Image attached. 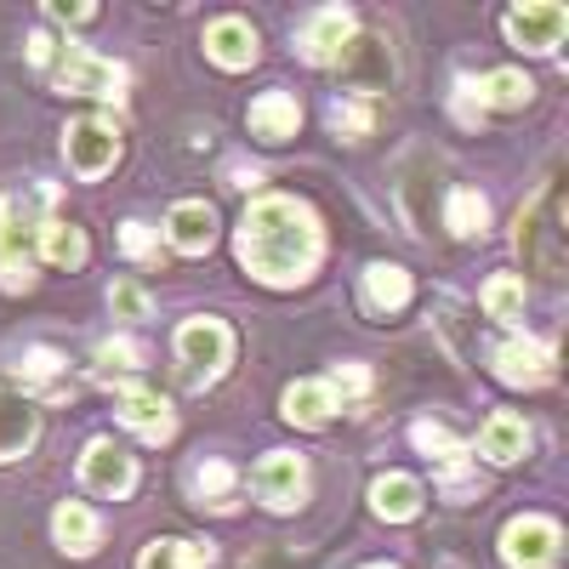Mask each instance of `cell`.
Segmentation results:
<instances>
[{
  "label": "cell",
  "mask_w": 569,
  "mask_h": 569,
  "mask_svg": "<svg viewBox=\"0 0 569 569\" xmlns=\"http://www.w3.org/2000/svg\"><path fill=\"white\" fill-rule=\"evenodd\" d=\"M52 536H58V547H63V552L86 558L91 547H98L103 525H98V512H91L86 501H63V507L52 512Z\"/></svg>",
  "instance_id": "obj_18"
},
{
  "label": "cell",
  "mask_w": 569,
  "mask_h": 569,
  "mask_svg": "<svg viewBox=\"0 0 569 569\" xmlns=\"http://www.w3.org/2000/svg\"><path fill=\"white\" fill-rule=\"evenodd\" d=\"M194 490H200L211 507H233V501H228V496H233V467H228V461H206L200 479H194Z\"/></svg>",
  "instance_id": "obj_31"
},
{
  "label": "cell",
  "mask_w": 569,
  "mask_h": 569,
  "mask_svg": "<svg viewBox=\"0 0 569 569\" xmlns=\"http://www.w3.org/2000/svg\"><path fill=\"white\" fill-rule=\"evenodd\" d=\"M330 393L365 399V393H370V370H365V365H337V376H330Z\"/></svg>",
  "instance_id": "obj_34"
},
{
  "label": "cell",
  "mask_w": 569,
  "mask_h": 569,
  "mask_svg": "<svg viewBox=\"0 0 569 569\" xmlns=\"http://www.w3.org/2000/svg\"><path fill=\"white\" fill-rule=\"evenodd\" d=\"M34 439H40V410H34V399L0 388V461L29 456Z\"/></svg>",
  "instance_id": "obj_13"
},
{
  "label": "cell",
  "mask_w": 569,
  "mask_h": 569,
  "mask_svg": "<svg viewBox=\"0 0 569 569\" xmlns=\"http://www.w3.org/2000/svg\"><path fill=\"white\" fill-rule=\"evenodd\" d=\"M479 450L490 456V461H518L530 450V427H525V416H512V410H496L490 421H485V433H479Z\"/></svg>",
  "instance_id": "obj_19"
},
{
  "label": "cell",
  "mask_w": 569,
  "mask_h": 569,
  "mask_svg": "<svg viewBox=\"0 0 569 569\" xmlns=\"http://www.w3.org/2000/svg\"><path fill=\"white\" fill-rule=\"evenodd\" d=\"M177 359L188 365V376H194V382H217V376L228 370V359H233L228 325H222V319H188V325L177 330Z\"/></svg>",
  "instance_id": "obj_5"
},
{
  "label": "cell",
  "mask_w": 569,
  "mask_h": 569,
  "mask_svg": "<svg viewBox=\"0 0 569 569\" xmlns=\"http://www.w3.org/2000/svg\"><path fill=\"white\" fill-rule=\"evenodd\" d=\"M52 18L58 23H86V18H98V7H86V0H52Z\"/></svg>",
  "instance_id": "obj_37"
},
{
  "label": "cell",
  "mask_w": 569,
  "mask_h": 569,
  "mask_svg": "<svg viewBox=\"0 0 569 569\" xmlns=\"http://www.w3.org/2000/svg\"><path fill=\"white\" fill-rule=\"evenodd\" d=\"M63 154H69V171L91 182V177H103L120 160V137H114L109 120H74L63 131Z\"/></svg>",
  "instance_id": "obj_9"
},
{
  "label": "cell",
  "mask_w": 569,
  "mask_h": 569,
  "mask_svg": "<svg viewBox=\"0 0 569 569\" xmlns=\"http://www.w3.org/2000/svg\"><path fill=\"white\" fill-rule=\"evenodd\" d=\"M109 302H114V313H120V319H142V313H149V297H142L131 279H120V284H114Z\"/></svg>",
  "instance_id": "obj_35"
},
{
  "label": "cell",
  "mask_w": 569,
  "mask_h": 569,
  "mask_svg": "<svg viewBox=\"0 0 569 569\" xmlns=\"http://www.w3.org/2000/svg\"><path fill=\"white\" fill-rule=\"evenodd\" d=\"M297 126H302V109H297L291 91H262V98L251 103V137H262V142L297 137Z\"/></svg>",
  "instance_id": "obj_17"
},
{
  "label": "cell",
  "mask_w": 569,
  "mask_h": 569,
  "mask_svg": "<svg viewBox=\"0 0 569 569\" xmlns=\"http://www.w3.org/2000/svg\"><path fill=\"white\" fill-rule=\"evenodd\" d=\"M558 547H563L558 525H552V518H536V512L512 518V525L501 530V558L512 569H552L558 563Z\"/></svg>",
  "instance_id": "obj_6"
},
{
  "label": "cell",
  "mask_w": 569,
  "mask_h": 569,
  "mask_svg": "<svg viewBox=\"0 0 569 569\" xmlns=\"http://www.w3.org/2000/svg\"><path fill=\"white\" fill-rule=\"evenodd\" d=\"M410 445H416L421 456H433V461H445V467L467 456V445H461V439L450 433L445 421H433V416H427V421H416V427H410Z\"/></svg>",
  "instance_id": "obj_27"
},
{
  "label": "cell",
  "mask_w": 569,
  "mask_h": 569,
  "mask_svg": "<svg viewBox=\"0 0 569 569\" xmlns=\"http://www.w3.org/2000/svg\"><path fill=\"white\" fill-rule=\"evenodd\" d=\"M98 365H103V370H137V365H142V348H137V342H126V337L98 342Z\"/></svg>",
  "instance_id": "obj_33"
},
{
  "label": "cell",
  "mask_w": 569,
  "mask_h": 569,
  "mask_svg": "<svg viewBox=\"0 0 569 569\" xmlns=\"http://www.w3.org/2000/svg\"><path fill=\"white\" fill-rule=\"evenodd\" d=\"M563 194L558 188H547V194L518 217V257H525L530 268H541V273H558V262H563Z\"/></svg>",
  "instance_id": "obj_4"
},
{
  "label": "cell",
  "mask_w": 569,
  "mask_h": 569,
  "mask_svg": "<svg viewBox=\"0 0 569 569\" xmlns=\"http://www.w3.org/2000/svg\"><path fill=\"white\" fill-rule=\"evenodd\" d=\"M137 569H211V547L200 541H149Z\"/></svg>",
  "instance_id": "obj_24"
},
{
  "label": "cell",
  "mask_w": 569,
  "mask_h": 569,
  "mask_svg": "<svg viewBox=\"0 0 569 569\" xmlns=\"http://www.w3.org/2000/svg\"><path fill=\"white\" fill-rule=\"evenodd\" d=\"M251 490H257L273 512L302 507V496H308V467H302V456H291V450L262 456V461H257V472H251Z\"/></svg>",
  "instance_id": "obj_10"
},
{
  "label": "cell",
  "mask_w": 569,
  "mask_h": 569,
  "mask_svg": "<svg viewBox=\"0 0 569 569\" xmlns=\"http://www.w3.org/2000/svg\"><path fill=\"white\" fill-rule=\"evenodd\" d=\"M485 308H490V319H518V313H525V279H518V273H496L485 284Z\"/></svg>",
  "instance_id": "obj_28"
},
{
  "label": "cell",
  "mask_w": 569,
  "mask_h": 569,
  "mask_svg": "<svg viewBox=\"0 0 569 569\" xmlns=\"http://www.w3.org/2000/svg\"><path fill=\"white\" fill-rule=\"evenodd\" d=\"M46 69H52V86L74 91V98H103V103H120L126 98V69L86 52V46H52V58H46Z\"/></svg>",
  "instance_id": "obj_3"
},
{
  "label": "cell",
  "mask_w": 569,
  "mask_h": 569,
  "mask_svg": "<svg viewBox=\"0 0 569 569\" xmlns=\"http://www.w3.org/2000/svg\"><path fill=\"white\" fill-rule=\"evenodd\" d=\"M370 569H393V563H370Z\"/></svg>",
  "instance_id": "obj_38"
},
{
  "label": "cell",
  "mask_w": 569,
  "mask_h": 569,
  "mask_svg": "<svg viewBox=\"0 0 569 569\" xmlns=\"http://www.w3.org/2000/svg\"><path fill=\"white\" fill-rule=\"evenodd\" d=\"M46 206H52V188H29V194L0 200V284L7 291L34 284V240H40Z\"/></svg>",
  "instance_id": "obj_2"
},
{
  "label": "cell",
  "mask_w": 569,
  "mask_h": 569,
  "mask_svg": "<svg viewBox=\"0 0 569 569\" xmlns=\"http://www.w3.org/2000/svg\"><path fill=\"white\" fill-rule=\"evenodd\" d=\"M34 257H46L52 268H80V262H86V233H80L74 222H40Z\"/></svg>",
  "instance_id": "obj_23"
},
{
  "label": "cell",
  "mask_w": 569,
  "mask_h": 569,
  "mask_svg": "<svg viewBox=\"0 0 569 569\" xmlns=\"http://www.w3.org/2000/svg\"><path fill=\"white\" fill-rule=\"evenodd\" d=\"M330 131H337V137H348V142L370 137V98H365V91H359V98L330 103Z\"/></svg>",
  "instance_id": "obj_29"
},
{
  "label": "cell",
  "mask_w": 569,
  "mask_h": 569,
  "mask_svg": "<svg viewBox=\"0 0 569 569\" xmlns=\"http://www.w3.org/2000/svg\"><path fill=\"white\" fill-rule=\"evenodd\" d=\"M206 58L222 69H251L257 63V29L246 18H217L206 29Z\"/></svg>",
  "instance_id": "obj_16"
},
{
  "label": "cell",
  "mask_w": 569,
  "mask_h": 569,
  "mask_svg": "<svg viewBox=\"0 0 569 569\" xmlns=\"http://www.w3.org/2000/svg\"><path fill=\"white\" fill-rule=\"evenodd\" d=\"M18 370H23V382L46 388V393H52V399L63 393V382H58V376H63V359H58L52 348H34V353H23V365H18Z\"/></svg>",
  "instance_id": "obj_30"
},
{
  "label": "cell",
  "mask_w": 569,
  "mask_h": 569,
  "mask_svg": "<svg viewBox=\"0 0 569 569\" xmlns=\"http://www.w3.org/2000/svg\"><path fill=\"white\" fill-rule=\"evenodd\" d=\"M496 376L507 388H541L552 376V348L547 342H530V337H507L496 348Z\"/></svg>",
  "instance_id": "obj_12"
},
{
  "label": "cell",
  "mask_w": 569,
  "mask_h": 569,
  "mask_svg": "<svg viewBox=\"0 0 569 569\" xmlns=\"http://www.w3.org/2000/svg\"><path fill=\"white\" fill-rule=\"evenodd\" d=\"M365 302H370L376 313H399V308L410 302V273L393 268V262H370V268H365Z\"/></svg>",
  "instance_id": "obj_22"
},
{
  "label": "cell",
  "mask_w": 569,
  "mask_h": 569,
  "mask_svg": "<svg viewBox=\"0 0 569 569\" xmlns=\"http://www.w3.org/2000/svg\"><path fill=\"white\" fill-rule=\"evenodd\" d=\"M120 251H126L131 262H149V257H160L154 228H149V222H126V228H120Z\"/></svg>",
  "instance_id": "obj_32"
},
{
  "label": "cell",
  "mask_w": 569,
  "mask_h": 569,
  "mask_svg": "<svg viewBox=\"0 0 569 569\" xmlns=\"http://www.w3.org/2000/svg\"><path fill=\"white\" fill-rule=\"evenodd\" d=\"M569 29V12L558 7V0H525V7L507 12V40L518 46V52H558V40Z\"/></svg>",
  "instance_id": "obj_8"
},
{
  "label": "cell",
  "mask_w": 569,
  "mask_h": 569,
  "mask_svg": "<svg viewBox=\"0 0 569 569\" xmlns=\"http://www.w3.org/2000/svg\"><path fill=\"white\" fill-rule=\"evenodd\" d=\"M302 58L308 63H342L348 58V46H353V12L348 7H325V12H313L308 23H302Z\"/></svg>",
  "instance_id": "obj_11"
},
{
  "label": "cell",
  "mask_w": 569,
  "mask_h": 569,
  "mask_svg": "<svg viewBox=\"0 0 569 569\" xmlns=\"http://www.w3.org/2000/svg\"><path fill=\"white\" fill-rule=\"evenodd\" d=\"M370 501L382 518H393V525H410V518L421 512V485L410 479V472H382V479L370 485Z\"/></svg>",
  "instance_id": "obj_20"
},
{
  "label": "cell",
  "mask_w": 569,
  "mask_h": 569,
  "mask_svg": "<svg viewBox=\"0 0 569 569\" xmlns=\"http://www.w3.org/2000/svg\"><path fill=\"white\" fill-rule=\"evenodd\" d=\"M330 416H337V393H330V382H291L284 388V421L325 427Z\"/></svg>",
  "instance_id": "obj_21"
},
{
  "label": "cell",
  "mask_w": 569,
  "mask_h": 569,
  "mask_svg": "<svg viewBox=\"0 0 569 569\" xmlns=\"http://www.w3.org/2000/svg\"><path fill=\"white\" fill-rule=\"evenodd\" d=\"M472 91H479V103H485V109H525V103L536 98V86L518 74V69H496V74H485Z\"/></svg>",
  "instance_id": "obj_25"
},
{
  "label": "cell",
  "mask_w": 569,
  "mask_h": 569,
  "mask_svg": "<svg viewBox=\"0 0 569 569\" xmlns=\"http://www.w3.org/2000/svg\"><path fill=\"white\" fill-rule=\"evenodd\" d=\"M120 421L131 427L137 439H149V445H166V439L177 433L171 405H166L160 393H149V388H126V393H120Z\"/></svg>",
  "instance_id": "obj_14"
},
{
  "label": "cell",
  "mask_w": 569,
  "mask_h": 569,
  "mask_svg": "<svg viewBox=\"0 0 569 569\" xmlns=\"http://www.w3.org/2000/svg\"><path fill=\"white\" fill-rule=\"evenodd\" d=\"M80 485L91 496H109V501H126L137 490V461L114 445V439H91L86 456H80Z\"/></svg>",
  "instance_id": "obj_7"
},
{
  "label": "cell",
  "mask_w": 569,
  "mask_h": 569,
  "mask_svg": "<svg viewBox=\"0 0 569 569\" xmlns=\"http://www.w3.org/2000/svg\"><path fill=\"white\" fill-rule=\"evenodd\" d=\"M166 233H171V246H177L182 257H206L211 240H217V211H211L206 200H182V206H171Z\"/></svg>",
  "instance_id": "obj_15"
},
{
  "label": "cell",
  "mask_w": 569,
  "mask_h": 569,
  "mask_svg": "<svg viewBox=\"0 0 569 569\" xmlns=\"http://www.w3.org/2000/svg\"><path fill=\"white\" fill-rule=\"evenodd\" d=\"M445 222H450V233H461V240H472V233L485 240V228H490V206H485V194H472V188H456V194L445 200Z\"/></svg>",
  "instance_id": "obj_26"
},
{
  "label": "cell",
  "mask_w": 569,
  "mask_h": 569,
  "mask_svg": "<svg viewBox=\"0 0 569 569\" xmlns=\"http://www.w3.org/2000/svg\"><path fill=\"white\" fill-rule=\"evenodd\" d=\"M319 217L291 200V194H262L251 200L246 222H240V262L251 268V279L262 284H302L319 268Z\"/></svg>",
  "instance_id": "obj_1"
},
{
  "label": "cell",
  "mask_w": 569,
  "mask_h": 569,
  "mask_svg": "<svg viewBox=\"0 0 569 569\" xmlns=\"http://www.w3.org/2000/svg\"><path fill=\"white\" fill-rule=\"evenodd\" d=\"M456 114H461L467 126H479V120H485V103H479V91H472V80L456 86Z\"/></svg>",
  "instance_id": "obj_36"
}]
</instances>
